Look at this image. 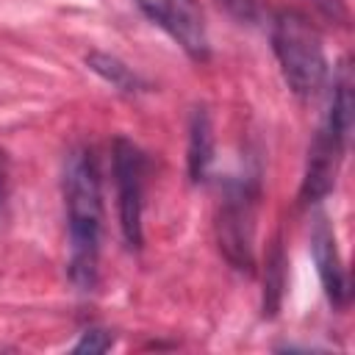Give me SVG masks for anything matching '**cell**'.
I'll return each instance as SVG.
<instances>
[{"label": "cell", "mask_w": 355, "mask_h": 355, "mask_svg": "<svg viewBox=\"0 0 355 355\" xmlns=\"http://www.w3.org/2000/svg\"><path fill=\"white\" fill-rule=\"evenodd\" d=\"M64 200L69 225V277L78 288L89 291L97 283L100 255V178L89 150H75L64 166Z\"/></svg>", "instance_id": "1"}, {"label": "cell", "mask_w": 355, "mask_h": 355, "mask_svg": "<svg viewBox=\"0 0 355 355\" xmlns=\"http://www.w3.org/2000/svg\"><path fill=\"white\" fill-rule=\"evenodd\" d=\"M272 47L280 72L297 97H311L322 89L327 75V58L322 36L305 14L280 11L272 25Z\"/></svg>", "instance_id": "2"}, {"label": "cell", "mask_w": 355, "mask_h": 355, "mask_svg": "<svg viewBox=\"0 0 355 355\" xmlns=\"http://www.w3.org/2000/svg\"><path fill=\"white\" fill-rule=\"evenodd\" d=\"M252 233H255V194L247 183L230 186L216 216V239L222 255L239 272H252Z\"/></svg>", "instance_id": "3"}, {"label": "cell", "mask_w": 355, "mask_h": 355, "mask_svg": "<svg viewBox=\"0 0 355 355\" xmlns=\"http://www.w3.org/2000/svg\"><path fill=\"white\" fill-rule=\"evenodd\" d=\"M114 180H116V205L119 227L130 247H141V205H144V155L128 141H114Z\"/></svg>", "instance_id": "4"}, {"label": "cell", "mask_w": 355, "mask_h": 355, "mask_svg": "<svg viewBox=\"0 0 355 355\" xmlns=\"http://www.w3.org/2000/svg\"><path fill=\"white\" fill-rule=\"evenodd\" d=\"M133 3L141 8V14L150 22L166 31L189 58L194 61L208 58V31L200 0H133Z\"/></svg>", "instance_id": "5"}, {"label": "cell", "mask_w": 355, "mask_h": 355, "mask_svg": "<svg viewBox=\"0 0 355 355\" xmlns=\"http://www.w3.org/2000/svg\"><path fill=\"white\" fill-rule=\"evenodd\" d=\"M311 252H313L316 272H319L327 300L336 308H344L349 302V280H347V269H344L338 247H336V233L324 214H316V219L311 225Z\"/></svg>", "instance_id": "6"}, {"label": "cell", "mask_w": 355, "mask_h": 355, "mask_svg": "<svg viewBox=\"0 0 355 355\" xmlns=\"http://www.w3.org/2000/svg\"><path fill=\"white\" fill-rule=\"evenodd\" d=\"M344 139L336 136L333 130L322 128L313 147H311V158H308V172L302 180V200L305 202H316L319 197H324L333 183H336V169H338V158L344 153Z\"/></svg>", "instance_id": "7"}, {"label": "cell", "mask_w": 355, "mask_h": 355, "mask_svg": "<svg viewBox=\"0 0 355 355\" xmlns=\"http://www.w3.org/2000/svg\"><path fill=\"white\" fill-rule=\"evenodd\" d=\"M214 161V130L205 108H197L191 114V128H189V175L194 183L205 180L208 166Z\"/></svg>", "instance_id": "8"}, {"label": "cell", "mask_w": 355, "mask_h": 355, "mask_svg": "<svg viewBox=\"0 0 355 355\" xmlns=\"http://www.w3.org/2000/svg\"><path fill=\"white\" fill-rule=\"evenodd\" d=\"M86 64H89L105 83H111V86L119 89V92L133 94V92H141V89H144V83L139 80V75H136L130 67H125L119 58L108 55V53H89V55H86Z\"/></svg>", "instance_id": "9"}, {"label": "cell", "mask_w": 355, "mask_h": 355, "mask_svg": "<svg viewBox=\"0 0 355 355\" xmlns=\"http://www.w3.org/2000/svg\"><path fill=\"white\" fill-rule=\"evenodd\" d=\"M283 272H286V258H283V247L275 244L272 255L266 258V288H263V316H272L280 305V294H283Z\"/></svg>", "instance_id": "10"}, {"label": "cell", "mask_w": 355, "mask_h": 355, "mask_svg": "<svg viewBox=\"0 0 355 355\" xmlns=\"http://www.w3.org/2000/svg\"><path fill=\"white\" fill-rule=\"evenodd\" d=\"M236 22H255L261 17V0H214Z\"/></svg>", "instance_id": "11"}, {"label": "cell", "mask_w": 355, "mask_h": 355, "mask_svg": "<svg viewBox=\"0 0 355 355\" xmlns=\"http://www.w3.org/2000/svg\"><path fill=\"white\" fill-rule=\"evenodd\" d=\"M111 344H114V338L105 330H86L80 336V341L72 347V352H89V355H94V352H105Z\"/></svg>", "instance_id": "12"}, {"label": "cell", "mask_w": 355, "mask_h": 355, "mask_svg": "<svg viewBox=\"0 0 355 355\" xmlns=\"http://www.w3.org/2000/svg\"><path fill=\"white\" fill-rule=\"evenodd\" d=\"M6 197H8V158L0 150V214L6 208Z\"/></svg>", "instance_id": "13"}]
</instances>
